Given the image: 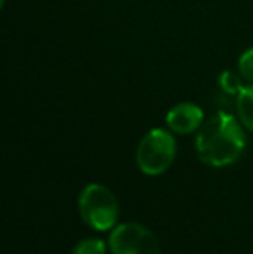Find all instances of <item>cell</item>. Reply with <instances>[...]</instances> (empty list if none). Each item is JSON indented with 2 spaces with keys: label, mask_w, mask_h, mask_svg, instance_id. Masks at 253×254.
Listing matches in <instances>:
<instances>
[{
  "label": "cell",
  "mask_w": 253,
  "mask_h": 254,
  "mask_svg": "<svg viewBox=\"0 0 253 254\" xmlns=\"http://www.w3.org/2000/svg\"><path fill=\"white\" fill-rule=\"evenodd\" d=\"M78 209L88 227L101 232L115 227L120 213L116 195L101 184H90L80 192Z\"/></svg>",
  "instance_id": "7a4b0ae2"
},
{
  "label": "cell",
  "mask_w": 253,
  "mask_h": 254,
  "mask_svg": "<svg viewBox=\"0 0 253 254\" xmlns=\"http://www.w3.org/2000/svg\"><path fill=\"white\" fill-rule=\"evenodd\" d=\"M247 138L236 118L220 111L201 125L196 137V152L205 164L222 168L240 159Z\"/></svg>",
  "instance_id": "6da1fadb"
},
{
  "label": "cell",
  "mask_w": 253,
  "mask_h": 254,
  "mask_svg": "<svg viewBox=\"0 0 253 254\" xmlns=\"http://www.w3.org/2000/svg\"><path fill=\"white\" fill-rule=\"evenodd\" d=\"M173 157H175V138L162 128L148 131L135 152L139 170L151 177L162 175L163 171L169 170Z\"/></svg>",
  "instance_id": "3957f363"
},
{
  "label": "cell",
  "mask_w": 253,
  "mask_h": 254,
  "mask_svg": "<svg viewBox=\"0 0 253 254\" xmlns=\"http://www.w3.org/2000/svg\"><path fill=\"white\" fill-rule=\"evenodd\" d=\"M73 254H106V246L101 239H85L75 246Z\"/></svg>",
  "instance_id": "ba28073f"
},
{
  "label": "cell",
  "mask_w": 253,
  "mask_h": 254,
  "mask_svg": "<svg viewBox=\"0 0 253 254\" xmlns=\"http://www.w3.org/2000/svg\"><path fill=\"white\" fill-rule=\"evenodd\" d=\"M113 254H160L158 239L144 225L128 221L113 228L109 235Z\"/></svg>",
  "instance_id": "277c9868"
},
{
  "label": "cell",
  "mask_w": 253,
  "mask_h": 254,
  "mask_svg": "<svg viewBox=\"0 0 253 254\" xmlns=\"http://www.w3.org/2000/svg\"><path fill=\"white\" fill-rule=\"evenodd\" d=\"M167 125L172 131L180 135H187L201 128L203 111L196 104L182 102L167 113Z\"/></svg>",
  "instance_id": "5b68a950"
},
{
  "label": "cell",
  "mask_w": 253,
  "mask_h": 254,
  "mask_svg": "<svg viewBox=\"0 0 253 254\" xmlns=\"http://www.w3.org/2000/svg\"><path fill=\"white\" fill-rule=\"evenodd\" d=\"M238 71H240L241 78L253 81V49H248L247 52L241 54L240 63H238Z\"/></svg>",
  "instance_id": "9c48e42d"
},
{
  "label": "cell",
  "mask_w": 253,
  "mask_h": 254,
  "mask_svg": "<svg viewBox=\"0 0 253 254\" xmlns=\"http://www.w3.org/2000/svg\"><path fill=\"white\" fill-rule=\"evenodd\" d=\"M236 111L241 123L253 131V85H247L236 97Z\"/></svg>",
  "instance_id": "8992f818"
},
{
  "label": "cell",
  "mask_w": 253,
  "mask_h": 254,
  "mask_svg": "<svg viewBox=\"0 0 253 254\" xmlns=\"http://www.w3.org/2000/svg\"><path fill=\"white\" fill-rule=\"evenodd\" d=\"M219 87L222 88L224 94L236 95L238 97V94H240V90L243 88V85H241L240 76H238V74H234L233 71H224L219 78Z\"/></svg>",
  "instance_id": "52a82bcc"
}]
</instances>
